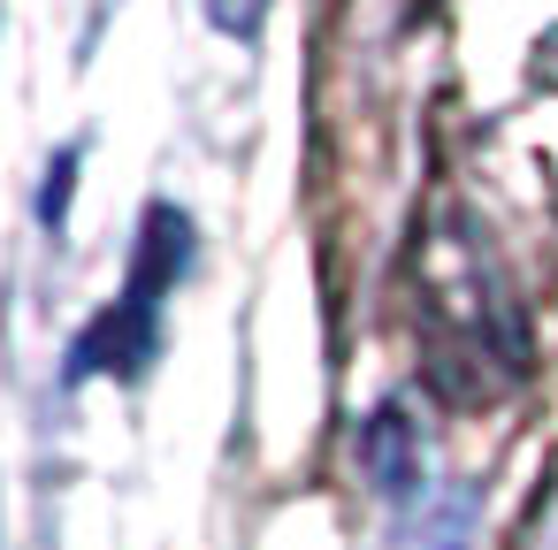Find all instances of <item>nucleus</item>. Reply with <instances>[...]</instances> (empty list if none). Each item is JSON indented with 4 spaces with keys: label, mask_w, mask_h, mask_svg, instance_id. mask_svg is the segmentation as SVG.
Listing matches in <instances>:
<instances>
[{
    "label": "nucleus",
    "mask_w": 558,
    "mask_h": 550,
    "mask_svg": "<svg viewBox=\"0 0 558 550\" xmlns=\"http://www.w3.org/2000/svg\"><path fill=\"white\" fill-rule=\"evenodd\" d=\"M207 16H215V32H230V39H260L268 0H207Z\"/></svg>",
    "instance_id": "obj_5"
},
{
    "label": "nucleus",
    "mask_w": 558,
    "mask_h": 550,
    "mask_svg": "<svg viewBox=\"0 0 558 550\" xmlns=\"http://www.w3.org/2000/svg\"><path fill=\"white\" fill-rule=\"evenodd\" d=\"M192 268V215L184 207H169V199H154L146 207V230H138V253H131V276H123V291H116V306L70 344V367H62V382H93V375H116V382H131V375H146V359L161 352V306H169V291H177V276Z\"/></svg>",
    "instance_id": "obj_2"
},
{
    "label": "nucleus",
    "mask_w": 558,
    "mask_h": 550,
    "mask_svg": "<svg viewBox=\"0 0 558 550\" xmlns=\"http://www.w3.org/2000/svg\"><path fill=\"white\" fill-rule=\"evenodd\" d=\"M413 306H421V344H428V382L459 405L497 398L527 375V321L505 298V276L482 245L474 222L436 215L421 253H413Z\"/></svg>",
    "instance_id": "obj_1"
},
{
    "label": "nucleus",
    "mask_w": 558,
    "mask_h": 550,
    "mask_svg": "<svg viewBox=\"0 0 558 550\" xmlns=\"http://www.w3.org/2000/svg\"><path fill=\"white\" fill-rule=\"evenodd\" d=\"M77 161H85V146H62V154L47 161V184H39V230H62L70 192H77Z\"/></svg>",
    "instance_id": "obj_4"
},
{
    "label": "nucleus",
    "mask_w": 558,
    "mask_h": 550,
    "mask_svg": "<svg viewBox=\"0 0 558 550\" xmlns=\"http://www.w3.org/2000/svg\"><path fill=\"white\" fill-rule=\"evenodd\" d=\"M520 550H558V489L535 504V520H527V535H520Z\"/></svg>",
    "instance_id": "obj_6"
},
{
    "label": "nucleus",
    "mask_w": 558,
    "mask_h": 550,
    "mask_svg": "<svg viewBox=\"0 0 558 550\" xmlns=\"http://www.w3.org/2000/svg\"><path fill=\"white\" fill-rule=\"evenodd\" d=\"M352 451H360V474L375 481V497L405 504V497L428 489V443H421V420L405 405H375L360 420V443Z\"/></svg>",
    "instance_id": "obj_3"
}]
</instances>
